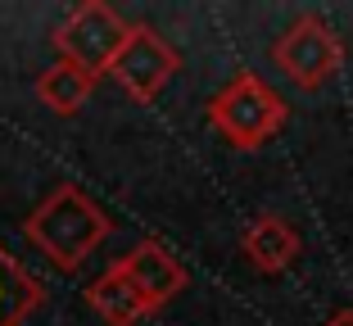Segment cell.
Returning <instances> with one entry per match:
<instances>
[{"label": "cell", "instance_id": "6da1fadb", "mask_svg": "<svg viewBox=\"0 0 353 326\" xmlns=\"http://www.w3.org/2000/svg\"><path fill=\"white\" fill-rule=\"evenodd\" d=\"M109 232H114V218H109L86 190H77L73 181L54 186L50 195L32 209V218L23 222V236H28L59 272H77Z\"/></svg>", "mask_w": 353, "mask_h": 326}, {"label": "cell", "instance_id": "7a4b0ae2", "mask_svg": "<svg viewBox=\"0 0 353 326\" xmlns=\"http://www.w3.org/2000/svg\"><path fill=\"white\" fill-rule=\"evenodd\" d=\"M208 123L236 150H259L263 141H272L285 123V100L263 82L259 73H236L208 100Z\"/></svg>", "mask_w": 353, "mask_h": 326}, {"label": "cell", "instance_id": "3957f363", "mask_svg": "<svg viewBox=\"0 0 353 326\" xmlns=\"http://www.w3.org/2000/svg\"><path fill=\"white\" fill-rule=\"evenodd\" d=\"M272 59L285 73V82L299 86V91H322L335 73L344 68V41L335 37V28L317 14H303L299 23L276 37L272 45Z\"/></svg>", "mask_w": 353, "mask_h": 326}, {"label": "cell", "instance_id": "277c9868", "mask_svg": "<svg viewBox=\"0 0 353 326\" xmlns=\"http://www.w3.org/2000/svg\"><path fill=\"white\" fill-rule=\"evenodd\" d=\"M127 28H132V23L118 10H109L104 0H82V5L54 28L50 41H54V50H59L63 63H77L82 73L100 77V73H109L114 54L123 50Z\"/></svg>", "mask_w": 353, "mask_h": 326}, {"label": "cell", "instance_id": "5b68a950", "mask_svg": "<svg viewBox=\"0 0 353 326\" xmlns=\"http://www.w3.org/2000/svg\"><path fill=\"white\" fill-rule=\"evenodd\" d=\"M176 68H181V59H176L172 45H168L154 28L132 23V28H127L123 50L114 54V63H109V77H114V82L123 86L132 100L150 105V100H154V95L172 82Z\"/></svg>", "mask_w": 353, "mask_h": 326}, {"label": "cell", "instance_id": "8992f818", "mask_svg": "<svg viewBox=\"0 0 353 326\" xmlns=\"http://www.w3.org/2000/svg\"><path fill=\"white\" fill-rule=\"evenodd\" d=\"M118 267H123V276L132 281V290L141 295V304L150 313H159L168 299H176L186 290V267L176 263V254H168L159 241H141L132 254L118 258Z\"/></svg>", "mask_w": 353, "mask_h": 326}, {"label": "cell", "instance_id": "52a82bcc", "mask_svg": "<svg viewBox=\"0 0 353 326\" xmlns=\"http://www.w3.org/2000/svg\"><path fill=\"white\" fill-rule=\"evenodd\" d=\"M240 249H245V258H250L259 272L276 276L299 258V232H294L285 218H276V213H263V218H254L250 227L240 232Z\"/></svg>", "mask_w": 353, "mask_h": 326}, {"label": "cell", "instance_id": "ba28073f", "mask_svg": "<svg viewBox=\"0 0 353 326\" xmlns=\"http://www.w3.org/2000/svg\"><path fill=\"white\" fill-rule=\"evenodd\" d=\"M41 304H46L41 281L0 245V326H23Z\"/></svg>", "mask_w": 353, "mask_h": 326}, {"label": "cell", "instance_id": "9c48e42d", "mask_svg": "<svg viewBox=\"0 0 353 326\" xmlns=\"http://www.w3.org/2000/svg\"><path fill=\"white\" fill-rule=\"evenodd\" d=\"M86 304H91L109 326H141V322L150 317V308L141 304V295L132 290V281L123 276V267H118V263L91 281V290H86Z\"/></svg>", "mask_w": 353, "mask_h": 326}, {"label": "cell", "instance_id": "30bf717a", "mask_svg": "<svg viewBox=\"0 0 353 326\" xmlns=\"http://www.w3.org/2000/svg\"><path fill=\"white\" fill-rule=\"evenodd\" d=\"M95 82L100 77H91V73H82L77 63H50L41 77H37V100H41L46 109H54V114H77V109L91 100V91H95Z\"/></svg>", "mask_w": 353, "mask_h": 326}, {"label": "cell", "instance_id": "8fae6325", "mask_svg": "<svg viewBox=\"0 0 353 326\" xmlns=\"http://www.w3.org/2000/svg\"><path fill=\"white\" fill-rule=\"evenodd\" d=\"M326 326H353V308H344V313H335Z\"/></svg>", "mask_w": 353, "mask_h": 326}]
</instances>
